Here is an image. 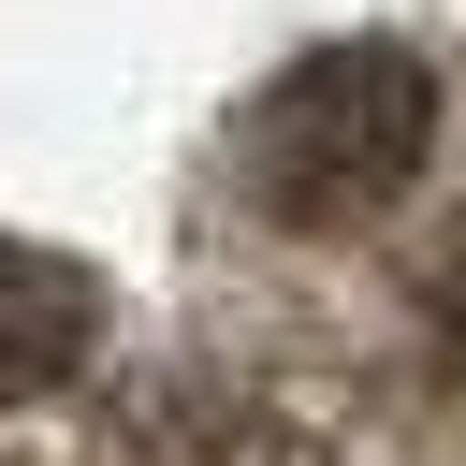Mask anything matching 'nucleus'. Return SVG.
I'll use <instances>...</instances> for the list:
<instances>
[{
    "mask_svg": "<svg viewBox=\"0 0 466 466\" xmlns=\"http://www.w3.org/2000/svg\"><path fill=\"white\" fill-rule=\"evenodd\" d=\"M422 160H437V73H422V44H393V29L306 44V58L233 116V175H248V204H262L277 233L379 218Z\"/></svg>",
    "mask_w": 466,
    "mask_h": 466,
    "instance_id": "f257e3e1",
    "label": "nucleus"
},
{
    "mask_svg": "<svg viewBox=\"0 0 466 466\" xmlns=\"http://www.w3.org/2000/svg\"><path fill=\"white\" fill-rule=\"evenodd\" d=\"M87 335H102V277L58 262V248H29V233H0V408L58 393L87 364Z\"/></svg>",
    "mask_w": 466,
    "mask_h": 466,
    "instance_id": "f03ea898",
    "label": "nucleus"
},
{
    "mask_svg": "<svg viewBox=\"0 0 466 466\" xmlns=\"http://www.w3.org/2000/svg\"><path fill=\"white\" fill-rule=\"evenodd\" d=\"M422 320H437V364H451V379H466V248H451V262H437V277H422Z\"/></svg>",
    "mask_w": 466,
    "mask_h": 466,
    "instance_id": "7ed1b4c3",
    "label": "nucleus"
}]
</instances>
